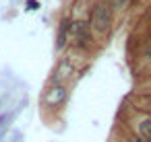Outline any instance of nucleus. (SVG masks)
I'll use <instances>...</instances> for the list:
<instances>
[{
  "label": "nucleus",
  "instance_id": "obj_9",
  "mask_svg": "<svg viewBox=\"0 0 151 142\" xmlns=\"http://www.w3.org/2000/svg\"><path fill=\"white\" fill-rule=\"evenodd\" d=\"M27 6H29V9H31V11H33V9H35V6H37V2H33V0H29V2H27Z\"/></svg>",
  "mask_w": 151,
  "mask_h": 142
},
{
  "label": "nucleus",
  "instance_id": "obj_5",
  "mask_svg": "<svg viewBox=\"0 0 151 142\" xmlns=\"http://www.w3.org/2000/svg\"><path fill=\"white\" fill-rule=\"evenodd\" d=\"M137 132L145 142H151V117H145L137 124Z\"/></svg>",
  "mask_w": 151,
  "mask_h": 142
},
{
  "label": "nucleus",
  "instance_id": "obj_7",
  "mask_svg": "<svg viewBox=\"0 0 151 142\" xmlns=\"http://www.w3.org/2000/svg\"><path fill=\"white\" fill-rule=\"evenodd\" d=\"M130 0H110V11H124Z\"/></svg>",
  "mask_w": 151,
  "mask_h": 142
},
{
  "label": "nucleus",
  "instance_id": "obj_6",
  "mask_svg": "<svg viewBox=\"0 0 151 142\" xmlns=\"http://www.w3.org/2000/svg\"><path fill=\"white\" fill-rule=\"evenodd\" d=\"M68 74H73V66L64 60L60 66H58V70H56V74H54V80H60V78H66Z\"/></svg>",
  "mask_w": 151,
  "mask_h": 142
},
{
  "label": "nucleus",
  "instance_id": "obj_1",
  "mask_svg": "<svg viewBox=\"0 0 151 142\" xmlns=\"http://www.w3.org/2000/svg\"><path fill=\"white\" fill-rule=\"evenodd\" d=\"M110 23H112V11L106 4H95L93 13H91V27L95 33L106 35L110 31Z\"/></svg>",
  "mask_w": 151,
  "mask_h": 142
},
{
  "label": "nucleus",
  "instance_id": "obj_8",
  "mask_svg": "<svg viewBox=\"0 0 151 142\" xmlns=\"http://www.w3.org/2000/svg\"><path fill=\"white\" fill-rule=\"evenodd\" d=\"M145 58H147V60H151V43H149V45H147V50H145Z\"/></svg>",
  "mask_w": 151,
  "mask_h": 142
},
{
  "label": "nucleus",
  "instance_id": "obj_4",
  "mask_svg": "<svg viewBox=\"0 0 151 142\" xmlns=\"http://www.w3.org/2000/svg\"><path fill=\"white\" fill-rule=\"evenodd\" d=\"M68 31H70V19H62L60 29H58V39H56V48H58V50H62V48H64L66 37H68Z\"/></svg>",
  "mask_w": 151,
  "mask_h": 142
},
{
  "label": "nucleus",
  "instance_id": "obj_2",
  "mask_svg": "<svg viewBox=\"0 0 151 142\" xmlns=\"http://www.w3.org/2000/svg\"><path fill=\"white\" fill-rule=\"evenodd\" d=\"M70 37L79 50H87L91 45V35H89V25L85 21H77L70 25Z\"/></svg>",
  "mask_w": 151,
  "mask_h": 142
},
{
  "label": "nucleus",
  "instance_id": "obj_3",
  "mask_svg": "<svg viewBox=\"0 0 151 142\" xmlns=\"http://www.w3.org/2000/svg\"><path fill=\"white\" fill-rule=\"evenodd\" d=\"M66 101V89L62 87V84H54L48 93H46V103L50 105V107H58V105H62Z\"/></svg>",
  "mask_w": 151,
  "mask_h": 142
}]
</instances>
